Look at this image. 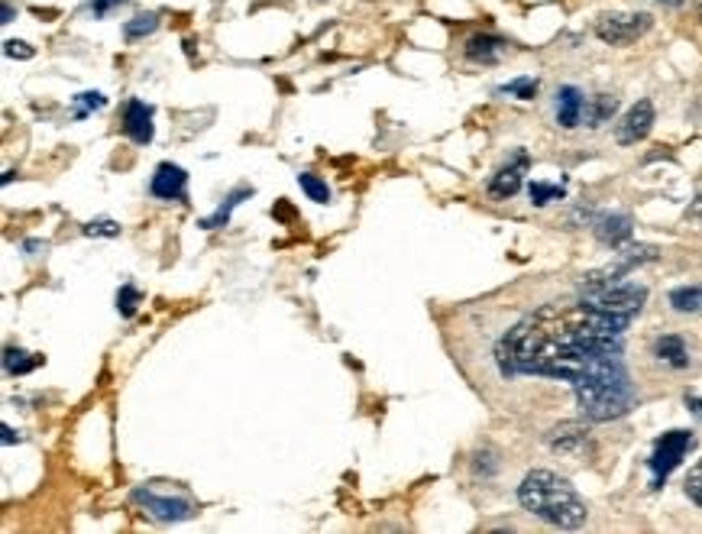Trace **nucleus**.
I'll use <instances>...</instances> for the list:
<instances>
[{"label": "nucleus", "instance_id": "f257e3e1", "mask_svg": "<svg viewBox=\"0 0 702 534\" xmlns=\"http://www.w3.org/2000/svg\"><path fill=\"white\" fill-rule=\"evenodd\" d=\"M631 318L606 315L586 301L576 305H544L519 321L499 344L496 363L502 376H522L534 356L560 347H621V334Z\"/></svg>", "mask_w": 702, "mask_h": 534}, {"label": "nucleus", "instance_id": "f03ea898", "mask_svg": "<svg viewBox=\"0 0 702 534\" xmlns=\"http://www.w3.org/2000/svg\"><path fill=\"white\" fill-rule=\"evenodd\" d=\"M576 402L590 422H615L631 412L634 405V385L628 379V369L621 354H606L593 359L583 376L573 382Z\"/></svg>", "mask_w": 702, "mask_h": 534}, {"label": "nucleus", "instance_id": "7ed1b4c3", "mask_svg": "<svg viewBox=\"0 0 702 534\" xmlns=\"http://www.w3.org/2000/svg\"><path fill=\"white\" fill-rule=\"evenodd\" d=\"M519 502L534 519L550 522L554 529H580L586 522V502L580 493L550 470H531L519 486Z\"/></svg>", "mask_w": 702, "mask_h": 534}, {"label": "nucleus", "instance_id": "20e7f679", "mask_svg": "<svg viewBox=\"0 0 702 534\" xmlns=\"http://www.w3.org/2000/svg\"><path fill=\"white\" fill-rule=\"evenodd\" d=\"M583 301L599 308V311H606V315L634 318L647 301V288L638 285V282H624V275L612 278V275L596 272V275H590L583 282Z\"/></svg>", "mask_w": 702, "mask_h": 534}, {"label": "nucleus", "instance_id": "39448f33", "mask_svg": "<svg viewBox=\"0 0 702 534\" xmlns=\"http://www.w3.org/2000/svg\"><path fill=\"white\" fill-rule=\"evenodd\" d=\"M133 502L156 522H185L194 515V502L191 496L176 493V489H163L159 483L153 486H136L133 489Z\"/></svg>", "mask_w": 702, "mask_h": 534}, {"label": "nucleus", "instance_id": "423d86ee", "mask_svg": "<svg viewBox=\"0 0 702 534\" xmlns=\"http://www.w3.org/2000/svg\"><path fill=\"white\" fill-rule=\"evenodd\" d=\"M693 447H697L693 431H683V428L667 431L664 438H657V441H654V450H651V456H647V466H651V486H654V489H661V486H664V479H667V476L683 463V456H687Z\"/></svg>", "mask_w": 702, "mask_h": 534}, {"label": "nucleus", "instance_id": "0eeeda50", "mask_svg": "<svg viewBox=\"0 0 702 534\" xmlns=\"http://www.w3.org/2000/svg\"><path fill=\"white\" fill-rule=\"evenodd\" d=\"M651 26V13H606L596 20V36L609 46H628L638 43Z\"/></svg>", "mask_w": 702, "mask_h": 534}, {"label": "nucleus", "instance_id": "6e6552de", "mask_svg": "<svg viewBox=\"0 0 702 534\" xmlns=\"http://www.w3.org/2000/svg\"><path fill=\"white\" fill-rule=\"evenodd\" d=\"M651 127H654V104H651V100H638V104L618 120L615 140H618L621 146H634V143H641V140L651 133Z\"/></svg>", "mask_w": 702, "mask_h": 534}, {"label": "nucleus", "instance_id": "1a4fd4ad", "mask_svg": "<svg viewBox=\"0 0 702 534\" xmlns=\"http://www.w3.org/2000/svg\"><path fill=\"white\" fill-rule=\"evenodd\" d=\"M150 191L159 201H185L188 198V173L176 163H163V166H156V173L150 178Z\"/></svg>", "mask_w": 702, "mask_h": 534}, {"label": "nucleus", "instance_id": "9d476101", "mask_svg": "<svg viewBox=\"0 0 702 534\" xmlns=\"http://www.w3.org/2000/svg\"><path fill=\"white\" fill-rule=\"evenodd\" d=\"M123 133L136 143L146 146L153 143V107L140 97H130L123 104Z\"/></svg>", "mask_w": 702, "mask_h": 534}, {"label": "nucleus", "instance_id": "9b49d317", "mask_svg": "<svg viewBox=\"0 0 702 534\" xmlns=\"http://www.w3.org/2000/svg\"><path fill=\"white\" fill-rule=\"evenodd\" d=\"M547 444L554 453H560V456H586L593 444H590V431L583 428V425H576V422H567V425H560V428H554L550 435H547Z\"/></svg>", "mask_w": 702, "mask_h": 534}, {"label": "nucleus", "instance_id": "f8f14e48", "mask_svg": "<svg viewBox=\"0 0 702 534\" xmlns=\"http://www.w3.org/2000/svg\"><path fill=\"white\" fill-rule=\"evenodd\" d=\"M463 52L476 66H499L509 56V43L499 39V36H492V33H476V36L466 39Z\"/></svg>", "mask_w": 702, "mask_h": 534}, {"label": "nucleus", "instance_id": "ddd939ff", "mask_svg": "<svg viewBox=\"0 0 702 534\" xmlns=\"http://www.w3.org/2000/svg\"><path fill=\"white\" fill-rule=\"evenodd\" d=\"M583 114H586V97H583V91L573 88V85H563V88L557 91V123H560L563 130L580 127Z\"/></svg>", "mask_w": 702, "mask_h": 534}, {"label": "nucleus", "instance_id": "4468645a", "mask_svg": "<svg viewBox=\"0 0 702 534\" xmlns=\"http://www.w3.org/2000/svg\"><path fill=\"white\" fill-rule=\"evenodd\" d=\"M651 354L661 366H670V369H687L690 366V351H687V341L680 334H661L654 341Z\"/></svg>", "mask_w": 702, "mask_h": 534}, {"label": "nucleus", "instance_id": "2eb2a0df", "mask_svg": "<svg viewBox=\"0 0 702 534\" xmlns=\"http://www.w3.org/2000/svg\"><path fill=\"white\" fill-rule=\"evenodd\" d=\"M593 227H596L599 244H606L612 250H621L631 240V217L628 214H603Z\"/></svg>", "mask_w": 702, "mask_h": 534}, {"label": "nucleus", "instance_id": "dca6fc26", "mask_svg": "<svg viewBox=\"0 0 702 534\" xmlns=\"http://www.w3.org/2000/svg\"><path fill=\"white\" fill-rule=\"evenodd\" d=\"M527 169V156L525 153H519V163H512V166H505V169H499L492 181H489V194L492 198H499V201H505V198H512V194H519V188H522V178H525Z\"/></svg>", "mask_w": 702, "mask_h": 534}, {"label": "nucleus", "instance_id": "f3484780", "mask_svg": "<svg viewBox=\"0 0 702 534\" xmlns=\"http://www.w3.org/2000/svg\"><path fill=\"white\" fill-rule=\"evenodd\" d=\"M667 301L680 315H702V285H680L667 295Z\"/></svg>", "mask_w": 702, "mask_h": 534}, {"label": "nucleus", "instance_id": "a211bd4d", "mask_svg": "<svg viewBox=\"0 0 702 534\" xmlns=\"http://www.w3.org/2000/svg\"><path fill=\"white\" fill-rule=\"evenodd\" d=\"M250 194H253V188H250V185H240L237 191H230V194H227V201H224L211 217H204V221H201V227H204V230H217V227H224V224L230 221V211H234L243 198H250Z\"/></svg>", "mask_w": 702, "mask_h": 534}, {"label": "nucleus", "instance_id": "6ab92c4d", "mask_svg": "<svg viewBox=\"0 0 702 534\" xmlns=\"http://www.w3.org/2000/svg\"><path fill=\"white\" fill-rule=\"evenodd\" d=\"M39 363H43V356L29 354V351H20V347H7V351H3V369H7L10 376H26V372H33Z\"/></svg>", "mask_w": 702, "mask_h": 534}, {"label": "nucleus", "instance_id": "aec40b11", "mask_svg": "<svg viewBox=\"0 0 702 534\" xmlns=\"http://www.w3.org/2000/svg\"><path fill=\"white\" fill-rule=\"evenodd\" d=\"M618 110V100L612 94H596L590 104H586V127H603L606 120H612V114Z\"/></svg>", "mask_w": 702, "mask_h": 534}, {"label": "nucleus", "instance_id": "412c9836", "mask_svg": "<svg viewBox=\"0 0 702 534\" xmlns=\"http://www.w3.org/2000/svg\"><path fill=\"white\" fill-rule=\"evenodd\" d=\"M156 29H159V13H136L133 20L123 23V36L130 43H136V39H143V36H150Z\"/></svg>", "mask_w": 702, "mask_h": 534}, {"label": "nucleus", "instance_id": "4be33fe9", "mask_svg": "<svg viewBox=\"0 0 702 534\" xmlns=\"http://www.w3.org/2000/svg\"><path fill=\"white\" fill-rule=\"evenodd\" d=\"M298 185H301V191H305L311 201H318V204H328V201H331V188H328V181H321L318 176L301 173V176H298Z\"/></svg>", "mask_w": 702, "mask_h": 534}, {"label": "nucleus", "instance_id": "5701e85b", "mask_svg": "<svg viewBox=\"0 0 702 534\" xmlns=\"http://www.w3.org/2000/svg\"><path fill=\"white\" fill-rule=\"evenodd\" d=\"M107 104V97L100 94V91H85V94H79L75 97V120H85L91 110H100Z\"/></svg>", "mask_w": 702, "mask_h": 534}, {"label": "nucleus", "instance_id": "b1692460", "mask_svg": "<svg viewBox=\"0 0 702 534\" xmlns=\"http://www.w3.org/2000/svg\"><path fill=\"white\" fill-rule=\"evenodd\" d=\"M563 198V188L560 185H547V181H531V201L540 207V204H550V201H560Z\"/></svg>", "mask_w": 702, "mask_h": 534}, {"label": "nucleus", "instance_id": "393cba45", "mask_svg": "<svg viewBox=\"0 0 702 534\" xmlns=\"http://www.w3.org/2000/svg\"><path fill=\"white\" fill-rule=\"evenodd\" d=\"M502 94H515L519 100H534L537 97V79H515L509 85H502Z\"/></svg>", "mask_w": 702, "mask_h": 534}, {"label": "nucleus", "instance_id": "a878e982", "mask_svg": "<svg viewBox=\"0 0 702 534\" xmlns=\"http://www.w3.org/2000/svg\"><path fill=\"white\" fill-rule=\"evenodd\" d=\"M136 305H140V292H136L133 285H123V288L117 292V311H120L123 318H130V315L136 311Z\"/></svg>", "mask_w": 702, "mask_h": 534}, {"label": "nucleus", "instance_id": "bb28decb", "mask_svg": "<svg viewBox=\"0 0 702 534\" xmlns=\"http://www.w3.org/2000/svg\"><path fill=\"white\" fill-rule=\"evenodd\" d=\"M683 489H687V496L702 509V460L687 473V486H683Z\"/></svg>", "mask_w": 702, "mask_h": 534}, {"label": "nucleus", "instance_id": "cd10ccee", "mask_svg": "<svg viewBox=\"0 0 702 534\" xmlns=\"http://www.w3.org/2000/svg\"><path fill=\"white\" fill-rule=\"evenodd\" d=\"M85 234L88 237H120V224H114V221H91L88 227H85Z\"/></svg>", "mask_w": 702, "mask_h": 534}, {"label": "nucleus", "instance_id": "c85d7f7f", "mask_svg": "<svg viewBox=\"0 0 702 534\" xmlns=\"http://www.w3.org/2000/svg\"><path fill=\"white\" fill-rule=\"evenodd\" d=\"M3 52H7L10 59H33V49H29L26 43H16V39H7V43H3Z\"/></svg>", "mask_w": 702, "mask_h": 534}, {"label": "nucleus", "instance_id": "c756f323", "mask_svg": "<svg viewBox=\"0 0 702 534\" xmlns=\"http://www.w3.org/2000/svg\"><path fill=\"white\" fill-rule=\"evenodd\" d=\"M117 3H127V0H91V10H94V16H104L110 7H117Z\"/></svg>", "mask_w": 702, "mask_h": 534}, {"label": "nucleus", "instance_id": "7c9ffc66", "mask_svg": "<svg viewBox=\"0 0 702 534\" xmlns=\"http://www.w3.org/2000/svg\"><path fill=\"white\" fill-rule=\"evenodd\" d=\"M3 444H20V435L13 428H7V425H3Z\"/></svg>", "mask_w": 702, "mask_h": 534}, {"label": "nucleus", "instance_id": "2f4dec72", "mask_svg": "<svg viewBox=\"0 0 702 534\" xmlns=\"http://www.w3.org/2000/svg\"><path fill=\"white\" fill-rule=\"evenodd\" d=\"M687 405H690V412H693L697 418H702V399H697V395H690V399H687Z\"/></svg>", "mask_w": 702, "mask_h": 534}, {"label": "nucleus", "instance_id": "473e14b6", "mask_svg": "<svg viewBox=\"0 0 702 534\" xmlns=\"http://www.w3.org/2000/svg\"><path fill=\"white\" fill-rule=\"evenodd\" d=\"M690 217H697V221H702V194L697 198V204L690 207Z\"/></svg>", "mask_w": 702, "mask_h": 534}, {"label": "nucleus", "instance_id": "72a5a7b5", "mask_svg": "<svg viewBox=\"0 0 702 534\" xmlns=\"http://www.w3.org/2000/svg\"><path fill=\"white\" fill-rule=\"evenodd\" d=\"M10 20H13V7H10V3H3V20H0V23H10Z\"/></svg>", "mask_w": 702, "mask_h": 534}, {"label": "nucleus", "instance_id": "f704fd0d", "mask_svg": "<svg viewBox=\"0 0 702 534\" xmlns=\"http://www.w3.org/2000/svg\"><path fill=\"white\" fill-rule=\"evenodd\" d=\"M661 3H664V7H680L683 0H661Z\"/></svg>", "mask_w": 702, "mask_h": 534}, {"label": "nucleus", "instance_id": "c9c22d12", "mask_svg": "<svg viewBox=\"0 0 702 534\" xmlns=\"http://www.w3.org/2000/svg\"><path fill=\"white\" fill-rule=\"evenodd\" d=\"M697 13H700V23H702V0H697Z\"/></svg>", "mask_w": 702, "mask_h": 534}]
</instances>
